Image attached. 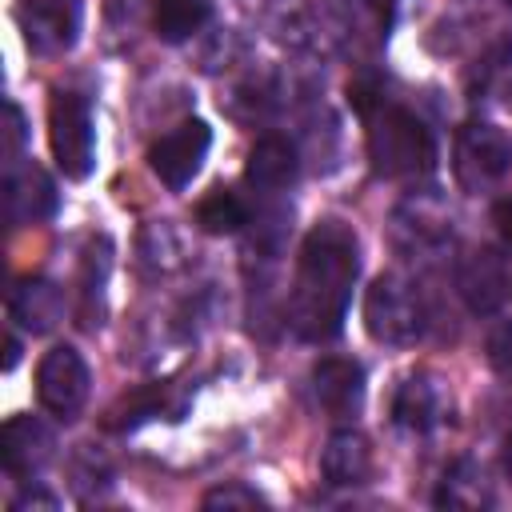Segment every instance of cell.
Returning a JSON list of instances; mask_svg holds the SVG:
<instances>
[{
    "label": "cell",
    "mask_w": 512,
    "mask_h": 512,
    "mask_svg": "<svg viewBox=\"0 0 512 512\" xmlns=\"http://www.w3.org/2000/svg\"><path fill=\"white\" fill-rule=\"evenodd\" d=\"M260 504L264 500L252 488H244V484H224V488L204 496V508H260Z\"/></svg>",
    "instance_id": "19"
},
{
    "label": "cell",
    "mask_w": 512,
    "mask_h": 512,
    "mask_svg": "<svg viewBox=\"0 0 512 512\" xmlns=\"http://www.w3.org/2000/svg\"><path fill=\"white\" fill-rule=\"evenodd\" d=\"M492 224H496L500 240H504V244H512V196H504V200H496V204H492Z\"/></svg>",
    "instance_id": "22"
},
{
    "label": "cell",
    "mask_w": 512,
    "mask_h": 512,
    "mask_svg": "<svg viewBox=\"0 0 512 512\" xmlns=\"http://www.w3.org/2000/svg\"><path fill=\"white\" fill-rule=\"evenodd\" d=\"M56 212V184L40 164L4 168V216L8 224H36Z\"/></svg>",
    "instance_id": "9"
},
{
    "label": "cell",
    "mask_w": 512,
    "mask_h": 512,
    "mask_svg": "<svg viewBox=\"0 0 512 512\" xmlns=\"http://www.w3.org/2000/svg\"><path fill=\"white\" fill-rule=\"evenodd\" d=\"M360 276V240L344 220H316L300 244L296 284L288 300L292 332L308 344L336 340Z\"/></svg>",
    "instance_id": "1"
},
{
    "label": "cell",
    "mask_w": 512,
    "mask_h": 512,
    "mask_svg": "<svg viewBox=\"0 0 512 512\" xmlns=\"http://www.w3.org/2000/svg\"><path fill=\"white\" fill-rule=\"evenodd\" d=\"M8 316H12L24 332H32V336L52 332V328L60 324V316H64V292H60L52 280L28 276V280H20V284L12 288V296H8Z\"/></svg>",
    "instance_id": "13"
},
{
    "label": "cell",
    "mask_w": 512,
    "mask_h": 512,
    "mask_svg": "<svg viewBox=\"0 0 512 512\" xmlns=\"http://www.w3.org/2000/svg\"><path fill=\"white\" fill-rule=\"evenodd\" d=\"M88 388H92V372H88L84 356L72 344H56V348H48L40 356V364H36V396H40L44 412H52L60 420H72L84 408Z\"/></svg>",
    "instance_id": "6"
},
{
    "label": "cell",
    "mask_w": 512,
    "mask_h": 512,
    "mask_svg": "<svg viewBox=\"0 0 512 512\" xmlns=\"http://www.w3.org/2000/svg\"><path fill=\"white\" fill-rule=\"evenodd\" d=\"M296 172H300V160H296V148L284 136H260L248 152V164H244L248 184L264 188V192L288 188L296 180Z\"/></svg>",
    "instance_id": "15"
},
{
    "label": "cell",
    "mask_w": 512,
    "mask_h": 512,
    "mask_svg": "<svg viewBox=\"0 0 512 512\" xmlns=\"http://www.w3.org/2000/svg\"><path fill=\"white\" fill-rule=\"evenodd\" d=\"M312 392L324 412L352 416L364 404V368L348 356H324L312 368Z\"/></svg>",
    "instance_id": "11"
},
{
    "label": "cell",
    "mask_w": 512,
    "mask_h": 512,
    "mask_svg": "<svg viewBox=\"0 0 512 512\" xmlns=\"http://www.w3.org/2000/svg\"><path fill=\"white\" fill-rule=\"evenodd\" d=\"M208 148H212V128L204 120H184L148 148V164H152V172L160 176L164 188L180 192L204 168Z\"/></svg>",
    "instance_id": "7"
},
{
    "label": "cell",
    "mask_w": 512,
    "mask_h": 512,
    "mask_svg": "<svg viewBox=\"0 0 512 512\" xmlns=\"http://www.w3.org/2000/svg\"><path fill=\"white\" fill-rule=\"evenodd\" d=\"M492 364L504 372V376H512V332H504V336H492Z\"/></svg>",
    "instance_id": "21"
},
{
    "label": "cell",
    "mask_w": 512,
    "mask_h": 512,
    "mask_svg": "<svg viewBox=\"0 0 512 512\" xmlns=\"http://www.w3.org/2000/svg\"><path fill=\"white\" fill-rule=\"evenodd\" d=\"M320 472L328 484L336 488H352V484H364L372 476V452H368V440L352 428L344 432H332L324 452H320Z\"/></svg>",
    "instance_id": "14"
},
{
    "label": "cell",
    "mask_w": 512,
    "mask_h": 512,
    "mask_svg": "<svg viewBox=\"0 0 512 512\" xmlns=\"http://www.w3.org/2000/svg\"><path fill=\"white\" fill-rule=\"evenodd\" d=\"M212 16V0H152V24L156 36L168 44L188 40L192 32H200Z\"/></svg>",
    "instance_id": "17"
},
{
    "label": "cell",
    "mask_w": 512,
    "mask_h": 512,
    "mask_svg": "<svg viewBox=\"0 0 512 512\" xmlns=\"http://www.w3.org/2000/svg\"><path fill=\"white\" fill-rule=\"evenodd\" d=\"M24 144V112L16 104H8V144H4V164H16V152Z\"/></svg>",
    "instance_id": "20"
},
{
    "label": "cell",
    "mask_w": 512,
    "mask_h": 512,
    "mask_svg": "<svg viewBox=\"0 0 512 512\" xmlns=\"http://www.w3.org/2000/svg\"><path fill=\"white\" fill-rule=\"evenodd\" d=\"M504 472H508V480H512V436L504 440Z\"/></svg>",
    "instance_id": "24"
},
{
    "label": "cell",
    "mask_w": 512,
    "mask_h": 512,
    "mask_svg": "<svg viewBox=\"0 0 512 512\" xmlns=\"http://www.w3.org/2000/svg\"><path fill=\"white\" fill-rule=\"evenodd\" d=\"M456 284H460L464 304H468L476 316H488V312H496L500 300L508 296V268H504V260H500L492 248H480V252H472V256L460 264Z\"/></svg>",
    "instance_id": "12"
},
{
    "label": "cell",
    "mask_w": 512,
    "mask_h": 512,
    "mask_svg": "<svg viewBox=\"0 0 512 512\" xmlns=\"http://www.w3.org/2000/svg\"><path fill=\"white\" fill-rule=\"evenodd\" d=\"M48 140H52V156L56 168L68 180H84L96 164V124H92V108L80 92L60 88L48 104Z\"/></svg>",
    "instance_id": "3"
},
{
    "label": "cell",
    "mask_w": 512,
    "mask_h": 512,
    "mask_svg": "<svg viewBox=\"0 0 512 512\" xmlns=\"http://www.w3.org/2000/svg\"><path fill=\"white\" fill-rule=\"evenodd\" d=\"M16 360H20V344H16V336H8V340H4V372H12Z\"/></svg>",
    "instance_id": "23"
},
{
    "label": "cell",
    "mask_w": 512,
    "mask_h": 512,
    "mask_svg": "<svg viewBox=\"0 0 512 512\" xmlns=\"http://www.w3.org/2000/svg\"><path fill=\"white\" fill-rule=\"evenodd\" d=\"M196 224H200V232H208V236H232V232H240V228L248 224V208H244V200H240L236 192L212 188V192L196 204Z\"/></svg>",
    "instance_id": "18"
},
{
    "label": "cell",
    "mask_w": 512,
    "mask_h": 512,
    "mask_svg": "<svg viewBox=\"0 0 512 512\" xmlns=\"http://www.w3.org/2000/svg\"><path fill=\"white\" fill-rule=\"evenodd\" d=\"M392 416L408 432H428L440 420V392H436V384L424 380V376L404 380L396 400H392Z\"/></svg>",
    "instance_id": "16"
},
{
    "label": "cell",
    "mask_w": 512,
    "mask_h": 512,
    "mask_svg": "<svg viewBox=\"0 0 512 512\" xmlns=\"http://www.w3.org/2000/svg\"><path fill=\"white\" fill-rule=\"evenodd\" d=\"M364 328L380 344H392V348L412 344L424 332L416 288L404 284L400 276H376L372 288L364 292Z\"/></svg>",
    "instance_id": "4"
},
{
    "label": "cell",
    "mask_w": 512,
    "mask_h": 512,
    "mask_svg": "<svg viewBox=\"0 0 512 512\" xmlns=\"http://www.w3.org/2000/svg\"><path fill=\"white\" fill-rule=\"evenodd\" d=\"M52 448H56V440L36 416H12L0 432V464L16 480L40 472L52 460Z\"/></svg>",
    "instance_id": "10"
},
{
    "label": "cell",
    "mask_w": 512,
    "mask_h": 512,
    "mask_svg": "<svg viewBox=\"0 0 512 512\" xmlns=\"http://www.w3.org/2000/svg\"><path fill=\"white\" fill-rule=\"evenodd\" d=\"M84 4L80 0H20L16 4V24L24 32V44L40 56L68 52L80 36Z\"/></svg>",
    "instance_id": "8"
},
{
    "label": "cell",
    "mask_w": 512,
    "mask_h": 512,
    "mask_svg": "<svg viewBox=\"0 0 512 512\" xmlns=\"http://www.w3.org/2000/svg\"><path fill=\"white\" fill-rule=\"evenodd\" d=\"M512 172V136L488 120H472L456 136V180L464 192H484Z\"/></svg>",
    "instance_id": "5"
},
{
    "label": "cell",
    "mask_w": 512,
    "mask_h": 512,
    "mask_svg": "<svg viewBox=\"0 0 512 512\" xmlns=\"http://www.w3.org/2000/svg\"><path fill=\"white\" fill-rule=\"evenodd\" d=\"M348 100L364 120V144H368V160H372L376 176L412 180V176L432 172L436 140L416 112H408L404 104H392L372 84H352Z\"/></svg>",
    "instance_id": "2"
}]
</instances>
